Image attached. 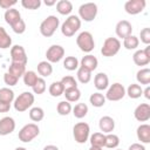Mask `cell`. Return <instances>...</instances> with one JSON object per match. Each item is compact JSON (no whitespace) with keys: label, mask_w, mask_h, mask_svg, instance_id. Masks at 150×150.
I'll return each instance as SVG.
<instances>
[{"label":"cell","mask_w":150,"mask_h":150,"mask_svg":"<svg viewBox=\"0 0 150 150\" xmlns=\"http://www.w3.org/2000/svg\"><path fill=\"white\" fill-rule=\"evenodd\" d=\"M145 5H146L145 0H128L124 4V9L128 14L136 15L143 12V9L145 8Z\"/></svg>","instance_id":"8fae6325"},{"label":"cell","mask_w":150,"mask_h":150,"mask_svg":"<svg viewBox=\"0 0 150 150\" xmlns=\"http://www.w3.org/2000/svg\"><path fill=\"white\" fill-rule=\"evenodd\" d=\"M34 103V95L30 91L21 93L16 98H14V109L19 112L28 110Z\"/></svg>","instance_id":"3957f363"},{"label":"cell","mask_w":150,"mask_h":150,"mask_svg":"<svg viewBox=\"0 0 150 150\" xmlns=\"http://www.w3.org/2000/svg\"><path fill=\"white\" fill-rule=\"evenodd\" d=\"M18 81H19V79H18V77H15L14 75L9 74L8 71H7V73L4 75V82H5L7 86H9V87L15 86V84L18 83Z\"/></svg>","instance_id":"bcb514c9"},{"label":"cell","mask_w":150,"mask_h":150,"mask_svg":"<svg viewBox=\"0 0 150 150\" xmlns=\"http://www.w3.org/2000/svg\"><path fill=\"white\" fill-rule=\"evenodd\" d=\"M45 117V111L42 108L40 107H34L29 110V118L33 121V122H40L42 121Z\"/></svg>","instance_id":"f35d334b"},{"label":"cell","mask_w":150,"mask_h":150,"mask_svg":"<svg viewBox=\"0 0 150 150\" xmlns=\"http://www.w3.org/2000/svg\"><path fill=\"white\" fill-rule=\"evenodd\" d=\"M120 144V137L115 134H107L105 135V141H104V146L109 149H116Z\"/></svg>","instance_id":"d6a6232c"},{"label":"cell","mask_w":150,"mask_h":150,"mask_svg":"<svg viewBox=\"0 0 150 150\" xmlns=\"http://www.w3.org/2000/svg\"><path fill=\"white\" fill-rule=\"evenodd\" d=\"M98 127L100 130L103 131V134H111L115 129V121L110 116H103L100 118Z\"/></svg>","instance_id":"e0dca14e"},{"label":"cell","mask_w":150,"mask_h":150,"mask_svg":"<svg viewBox=\"0 0 150 150\" xmlns=\"http://www.w3.org/2000/svg\"><path fill=\"white\" fill-rule=\"evenodd\" d=\"M89 141H90V144L93 146L103 148L104 146V141H105V135L103 132H94L89 137Z\"/></svg>","instance_id":"4dcf8cb0"},{"label":"cell","mask_w":150,"mask_h":150,"mask_svg":"<svg viewBox=\"0 0 150 150\" xmlns=\"http://www.w3.org/2000/svg\"><path fill=\"white\" fill-rule=\"evenodd\" d=\"M128 150H145V148H144V145L141 144V143H132V144L129 146Z\"/></svg>","instance_id":"681fc988"},{"label":"cell","mask_w":150,"mask_h":150,"mask_svg":"<svg viewBox=\"0 0 150 150\" xmlns=\"http://www.w3.org/2000/svg\"><path fill=\"white\" fill-rule=\"evenodd\" d=\"M16 4H18L16 0H0V7L6 11L13 8V6H15Z\"/></svg>","instance_id":"7dc6e473"},{"label":"cell","mask_w":150,"mask_h":150,"mask_svg":"<svg viewBox=\"0 0 150 150\" xmlns=\"http://www.w3.org/2000/svg\"><path fill=\"white\" fill-rule=\"evenodd\" d=\"M45 5L46 6H53V5H56V1L55 0H46Z\"/></svg>","instance_id":"f5cc1de1"},{"label":"cell","mask_w":150,"mask_h":150,"mask_svg":"<svg viewBox=\"0 0 150 150\" xmlns=\"http://www.w3.org/2000/svg\"><path fill=\"white\" fill-rule=\"evenodd\" d=\"M143 94H144V96H145V98H150V87H146L144 90H143Z\"/></svg>","instance_id":"f907efd6"},{"label":"cell","mask_w":150,"mask_h":150,"mask_svg":"<svg viewBox=\"0 0 150 150\" xmlns=\"http://www.w3.org/2000/svg\"><path fill=\"white\" fill-rule=\"evenodd\" d=\"M59 25H60L59 18L55 15H49L41 22L40 33L46 38H50L56 32V29L59 28Z\"/></svg>","instance_id":"7a4b0ae2"},{"label":"cell","mask_w":150,"mask_h":150,"mask_svg":"<svg viewBox=\"0 0 150 150\" xmlns=\"http://www.w3.org/2000/svg\"><path fill=\"white\" fill-rule=\"evenodd\" d=\"M63 95L66 97V101H68L70 103V102H76V101L80 100L81 91H80V89L77 87L76 88H69V89H66L63 91Z\"/></svg>","instance_id":"cb8c5ba5"},{"label":"cell","mask_w":150,"mask_h":150,"mask_svg":"<svg viewBox=\"0 0 150 150\" xmlns=\"http://www.w3.org/2000/svg\"><path fill=\"white\" fill-rule=\"evenodd\" d=\"M97 15V5L94 2H86L79 7V16L86 22L93 21Z\"/></svg>","instance_id":"ba28073f"},{"label":"cell","mask_w":150,"mask_h":150,"mask_svg":"<svg viewBox=\"0 0 150 150\" xmlns=\"http://www.w3.org/2000/svg\"><path fill=\"white\" fill-rule=\"evenodd\" d=\"M121 49V42L117 38H107L101 48V54L105 57H111L116 55Z\"/></svg>","instance_id":"5b68a950"},{"label":"cell","mask_w":150,"mask_h":150,"mask_svg":"<svg viewBox=\"0 0 150 150\" xmlns=\"http://www.w3.org/2000/svg\"><path fill=\"white\" fill-rule=\"evenodd\" d=\"M49 94L53 96V97H59L61 95H63V91H64V88L62 86V83L60 81H55L53 82L50 86H49Z\"/></svg>","instance_id":"836d02e7"},{"label":"cell","mask_w":150,"mask_h":150,"mask_svg":"<svg viewBox=\"0 0 150 150\" xmlns=\"http://www.w3.org/2000/svg\"><path fill=\"white\" fill-rule=\"evenodd\" d=\"M56 11L61 15H69L73 11V4L69 0H60L56 2Z\"/></svg>","instance_id":"7402d4cb"},{"label":"cell","mask_w":150,"mask_h":150,"mask_svg":"<svg viewBox=\"0 0 150 150\" xmlns=\"http://www.w3.org/2000/svg\"><path fill=\"white\" fill-rule=\"evenodd\" d=\"M64 56V48L60 45H53L50 46L46 52V57L49 63L59 62Z\"/></svg>","instance_id":"30bf717a"},{"label":"cell","mask_w":150,"mask_h":150,"mask_svg":"<svg viewBox=\"0 0 150 150\" xmlns=\"http://www.w3.org/2000/svg\"><path fill=\"white\" fill-rule=\"evenodd\" d=\"M60 82L62 83L64 90H66V89H69V88H76V87H77V82H76L75 77H73V76H70V75L63 76Z\"/></svg>","instance_id":"60d3db41"},{"label":"cell","mask_w":150,"mask_h":150,"mask_svg":"<svg viewBox=\"0 0 150 150\" xmlns=\"http://www.w3.org/2000/svg\"><path fill=\"white\" fill-rule=\"evenodd\" d=\"M71 110L76 118H83L88 114V105L86 103H77Z\"/></svg>","instance_id":"74e56055"},{"label":"cell","mask_w":150,"mask_h":150,"mask_svg":"<svg viewBox=\"0 0 150 150\" xmlns=\"http://www.w3.org/2000/svg\"><path fill=\"white\" fill-rule=\"evenodd\" d=\"M39 134H40L39 127L35 123H28L21 128L18 137L21 142L28 143V142H32L36 136H39Z\"/></svg>","instance_id":"52a82bcc"},{"label":"cell","mask_w":150,"mask_h":150,"mask_svg":"<svg viewBox=\"0 0 150 150\" xmlns=\"http://www.w3.org/2000/svg\"><path fill=\"white\" fill-rule=\"evenodd\" d=\"M45 90H46V81H45V79L39 77L36 83L33 86V91H34V94L41 95L45 93Z\"/></svg>","instance_id":"b9f144b4"},{"label":"cell","mask_w":150,"mask_h":150,"mask_svg":"<svg viewBox=\"0 0 150 150\" xmlns=\"http://www.w3.org/2000/svg\"><path fill=\"white\" fill-rule=\"evenodd\" d=\"M117 150H120V149H117Z\"/></svg>","instance_id":"9f6ffc18"},{"label":"cell","mask_w":150,"mask_h":150,"mask_svg":"<svg viewBox=\"0 0 150 150\" xmlns=\"http://www.w3.org/2000/svg\"><path fill=\"white\" fill-rule=\"evenodd\" d=\"M134 116L138 122H146L150 120V105L148 103H141L136 107Z\"/></svg>","instance_id":"5bb4252c"},{"label":"cell","mask_w":150,"mask_h":150,"mask_svg":"<svg viewBox=\"0 0 150 150\" xmlns=\"http://www.w3.org/2000/svg\"><path fill=\"white\" fill-rule=\"evenodd\" d=\"M139 38H141V41H142L144 45L149 46V43H150V28H149V27L143 28V29L139 32Z\"/></svg>","instance_id":"ee69618b"},{"label":"cell","mask_w":150,"mask_h":150,"mask_svg":"<svg viewBox=\"0 0 150 150\" xmlns=\"http://www.w3.org/2000/svg\"><path fill=\"white\" fill-rule=\"evenodd\" d=\"M76 45L82 52L90 53L95 48V41H94L91 33L87 32V30L81 32L76 38Z\"/></svg>","instance_id":"277c9868"},{"label":"cell","mask_w":150,"mask_h":150,"mask_svg":"<svg viewBox=\"0 0 150 150\" xmlns=\"http://www.w3.org/2000/svg\"><path fill=\"white\" fill-rule=\"evenodd\" d=\"M9 109H11V103L0 101V112H7V111H9Z\"/></svg>","instance_id":"c3c4849f"},{"label":"cell","mask_w":150,"mask_h":150,"mask_svg":"<svg viewBox=\"0 0 150 150\" xmlns=\"http://www.w3.org/2000/svg\"><path fill=\"white\" fill-rule=\"evenodd\" d=\"M115 32H116V35L118 38H127L129 35H131L132 33V26L131 23L128 21V20H121L117 22L116 27H115Z\"/></svg>","instance_id":"9a60e30c"},{"label":"cell","mask_w":150,"mask_h":150,"mask_svg":"<svg viewBox=\"0 0 150 150\" xmlns=\"http://www.w3.org/2000/svg\"><path fill=\"white\" fill-rule=\"evenodd\" d=\"M138 45H139V40H138V38L135 36V35H132V34L123 39V46H124V48L128 49V50L136 49V48L138 47Z\"/></svg>","instance_id":"1f68e13d"},{"label":"cell","mask_w":150,"mask_h":150,"mask_svg":"<svg viewBox=\"0 0 150 150\" xmlns=\"http://www.w3.org/2000/svg\"><path fill=\"white\" fill-rule=\"evenodd\" d=\"M4 18H5V21L12 27L14 23H16L19 20H21V14L18 9L15 8H11V9H7L4 14Z\"/></svg>","instance_id":"ffe728a7"},{"label":"cell","mask_w":150,"mask_h":150,"mask_svg":"<svg viewBox=\"0 0 150 150\" xmlns=\"http://www.w3.org/2000/svg\"><path fill=\"white\" fill-rule=\"evenodd\" d=\"M12 46V39L4 27L0 26V49H7Z\"/></svg>","instance_id":"83f0119b"},{"label":"cell","mask_w":150,"mask_h":150,"mask_svg":"<svg viewBox=\"0 0 150 150\" xmlns=\"http://www.w3.org/2000/svg\"><path fill=\"white\" fill-rule=\"evenodd\" d=\"M22 77H23V83H25L27 87H32V88H33V86L36 83V81H38V79H39L38 74H36L35 71H33V70L26 71Z\"/></svg>","instance_id":"e575fe53"},{"label":"cell","mask_w":150,"mask_h":150,"mask_svg":"<svg viewBox=\"0 0 150 150\" xmlns=\"http://www.w3.org/2000/svg\"><path fill=\"white\" fill-rule=\"evenodd\" d=\"M89 102L95 108H101L105 104V96L101 93H94L89 97Z\"/></svg>","instance_id":"4316f807"},{"label":"cell","mask_w":150,"mask_h":150,"mask_svg":"<svg viewBox=\"0 0 150 150\" xmlns=\"http://www.w3.org/2000/svg\"><path fill=\"white\" fill-rule=\"evenodd\" d=\"M11 59H12V62L22 63V64H27V61H28L26 50L20 45H15L11 48Z\"/></svg>","instance_id":"7c38bea8"},{"label":"cell","mask_w":150,"mask_h":150,"mask_svg":"<svg viewBox=\"0 0 150 150\" xmlns=\"http://www.w3.org/2000/svg\"><path fill=\"white\" fill-rule=\"evenodd\" d=\"M38 73L42 77H48L53 73V67L48 61H41L38 63Z\"/></svg>","instance_id":"d4e9b609"},{"label":"cell","mask_w":150,"mask_h":150,"mask_svg":"<svg viewBox=\"0 0 150 150\" xmlns=\"http://www.w3.org/2000/svg\"><path fill=\"white\" fill-rule=\"evenodd\" d=\"M89 150H102V148H98V146H93V145H91V146L89 148Z\"/></svg>","instance_id":"db71d44e"},{"label":"cell","mask_w":150,"mask_h":150,"mask_svg":"<svg viewBox=\"0 0 150 150\" xmlns=\"http://www.w3.org/2000/svg\"><path fill=\"white\" fill-rule=\"evenodd\" d=\"M80 27H81V19L77 15H69L61 26V33L64 36L70 38L80 29Z\"/></svg>","instance_id":"6da1fadb"},{"label":"cell","mask_w":150,"mask_h":150,"mask_svg":"<svg viewBox=\"0 0 150 150\" xmlns=\"http://www.w3.org/2000/svg\"><path fill=\"white\" fill-rule=\"evenodd\" d=\"M0 101L6 103H12L14 101V91L9 88H1L0 89Z\"/></svg>","instance_id":"ab89813d"},{"label":"cell","mask_w":150,"mask_h":150,"mask_svg":"<svg viewBox=\"0 0 150 150\" xmlns=\"http://www.w3.org/2000/svg\"><path fill=\"white\" fill-rule=\"evenodd\" d=\"M76 76H77V80H79L81 83L86 84V83H88V82L91 80V71H89V70L86 69L84 67L80 66V67L77 68Z\"/></svg>","instance_id":"f1b7e54d"},{"label":"cell","mask_w":150,"mask_h":150,"mask_svg":"<svg viewBox=\"0 0 150 150\" xmlns=\"http://www.w3.org/2000/svg\"><path fill=\"white\" fill-rule=\"evenodd\" d=\"M125 94H128V96H129L130 98L136 100V98H138V97H141V96L143 95V89H142V87H141L139 84L131 83V84L128 87V89L125 90Z\"/></svg>","instance_id":"484cf974"},{"label":"cell","mask_w":150,"mask_h":150,"mask_svg":"<svg viewBox=\"0 0 150 150\" xmlns=\"http://www.w3.org/2000/svg\"><path fill=\"white\" fill-rule=\"evenodd\" d=\"M71 104L68 102V101H61V102H59L57 103V105H56V111H57V114L59 115H61V116H67V115H69L70 114V111H71Z\"/></svg>","instance_id":"8d00e7d4"},{"label":"cell","mask_w":150,"mask_h":150,"mask_svg":"<svg viewBox=\"0 0 150 150\" xmlns=\"http://www.w3.org/2000/svg\"><path fill=\"white\" fill-rule=\"evenodd\" d=\"M15 150H27L26 148H22V146H19V148H16Z\"/></svg>","instance_id":"11a10c76"},{"label":"cell","mask_w":150,"mask_h":150,"mask_svg":"<svg viewBox=\"0 0 150 150\" xmlns=\"http://www.w3.org/2000/svg\"><path fill=\"white\" fill-rule=\"evenodd\" d=\"M43 150H59V148L56 145H53V144H49V145H46L43 148Z\"/></svg>","instance_id":"816d5d0a"},{"label":"cell","mask_w":150,"mask_h":150,"mask_svg":"<svg viewBox=\"0 0 150 150\" xmlns=\"http://www.w3.org/2000/svg\"><path fill=\"white\" fill-rule=\"evenodd\" d=\"M89 135H90V128L89 124L86 122H79L74 125L73 128V136L74 139L80 143L83 144L89 139Z\"/></svg>","instance_id":"8992f818"},{"label":"cell","mask_w":150,"mask_h":150,"mask_svg":"<svg viewBox=\"0 0 150 150\" xmlns=\"http://www.w3.org/2000/svg\"><path fill=\"white\" fill-rule=\"evenodd\" d=\"M8 73L14 75L15 77L20 79L21 76H23V74L26 73V64L22 63H16V62H12L8 67Z\"/></svg>","instance_id":"603a6c76"},{"label":"cell","mask_w":150,"mask_h":150,"mask_svg":"<svg viewBox=\"0 0 150 150\" xmlns=\"http://www.w3.org/2000/svg\"><path fill=\"white\" fill-rule=\"evenodd\" d=\"M94 86L97 90H105L109 87V79L105 73H98L94 77Z\"/></svg>","instance_id":"ac0fdd59"},{"label":"cell","mask_w":150,"mask_h":150,"mask_svg":"<svg viewBox=\"0 0 150 150\" xmlns=\"http://www.w3.org/2000/svg\"><path fill=\"white\" fill-rule=\"evenodd\" d=\"M137 138L141 141V143H150V125L149 124H141L137 128Z\"/></svg>","instance_id":"d6986e66"},{"label":"cell","mask_w":150,"mask_h":150,"mask_svg":"<svg viewBox=\"0 0 150 150\" xmlns=\"http://www.w3.org/2000/svg\"><path fill=\"white\" fill-rule=\"evenodd\" d=\"M14 129H15L14 118H12L9 116H6V117H2L0 120V136L9 135L14 131Z\"/></svg>","instance_id":"2e32d148"},{"label":"cell","mask_w":150,"mask_h":150,"mask_svg":"<svg viewBox=\"0 0 150 150\" xmlns=\"http://www.w3.org/2000/svg\"><path fill=\"white\" fill-rule=\"evenodd\" d=\"M132 60L136 66H146L150 62V46H146L145 49L136 50L132 55Z\"/></svg>","instance_id":"4fadbf2b"},{"label":"cell","mask_w":150,"mask_h":150,"mask_svg":"<svg viewBox=\"0 0 150 150\" xmlns=\"http://www.w3.org/2000/svg\"><path fill=\"white\" fill-rule=\"evenodd\" d=\"M12 29H13V32L16 33V34H22V33H25V30H26V23H25V21H23L22 19L19 20L16 23H14V25L12 26Z\"/></svg>","instance_id":"f6af8a7d"},{"label":"cell","mask_w":150,"mask_h":150,"mask_svg":"<svg viewBox=\"0 0 150 150\" xmlns=\"http://www.w3.org/2000/svg\"><path fill=\"white\" fill-rule=\"evenodd\" d=\"M136 80L141 84H149L150 83V69L142 68L136 74Z\"/></svg>","instance_id":"f546056e"},{"label":"cell","mask_w":150,"mask_h":150,"mask_svg":"<svg viewBox=\"0 0 150 150\" xmlns=\"http://www.w3.org/2000/svg\"><path fill=\"white\" fill-rule=\"evenodd\" d=\"M125 96V88L123 84L116 82V83H112L108 90H107V94H105V100H109V101H120L122 100L123 97Z\"/></svg>","instance_id":"9c48e42d"},{"label":"cell","mask_w":150,"mask_h":150,"mask_svg":"<svg viewBox=\"0 0 150 150\" xmlns=\"http://www.w3.org/2000/svg\"><path fill=\"white\" fill-rule=\"evenodd\" d=\"M97 64H98V61H97L96 56H94L91 54H88L81 59V66L84 67L86 69H88L89 71L95 70L97 68Z\"/></svg>","instance_id":"44dd1931"},{"label":"cell","mask_w":150,"mask_h":150,"mask_svg":"<svg viewBox=\"0 0 150 150\" xmlns=\"http://www.w3.org/2000/svg\"><path fill=\"white\" fill-rule=\"evenodd\" d=\"M21 5L26 9H38L41 6V0H22Z\"/></svg>","instance_id":"7bdbcfd3"},{"label":"cell","mask_w":150,"mask_h":150,"mask_svg":"<svg viewBox=\"0 0 150 150\" xmlns=\"http://www.w3.org/2000/svg\"><path fill=\"white\" fill-rule=\"evenodd\" d=\"M63 67H64V69H67L69 71L76 70L80 67L79 66V60L75 56H67L63 60Z\"/></svg>","instance_id":"d590c367"}]
</instances>
